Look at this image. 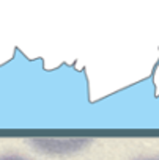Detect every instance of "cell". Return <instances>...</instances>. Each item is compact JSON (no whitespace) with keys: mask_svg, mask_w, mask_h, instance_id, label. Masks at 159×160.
I'll use <instances>...</instances> for the list:
<instances>
[{"mask_svg":"<svg viewBox=\"0 0 159 160\" xmlns=\"http://www.w3.org/2000/svg\"><path fill=\"white\" fill-rule=\"evenodd\" d=\"M0 160H27V158H24L21 155H2Z\"/></svg>","mask_w":159,"mask_h":160,"instance_id":"1","label":"cell"},{"mask_svg":"<svg viewBox=\"0 0 159 160\" xmlns=\"http://www.w3.org/2000/svg\"><path fill=\"white\" fill-rule=\"evenodd\" d=\"M143 160H159V158H143Z\"/></svg>","mask_w":159,"mask_h":160,"instance_id":"2","label":"cell"}]
</instances>
